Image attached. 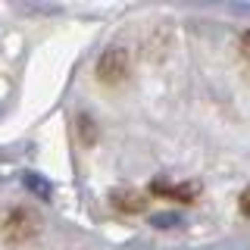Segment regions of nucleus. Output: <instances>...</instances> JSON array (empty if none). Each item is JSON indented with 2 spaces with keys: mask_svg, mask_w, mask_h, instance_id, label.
I'll list each match as a JSON object with an SVG mask.
<instances>
[{
  "mask_svg": "<svg viewBox=\"0 0 250 250\" xmlns=\"http://www.w3.org/2000/svg\"><path fill=\"white\" fill-rule=\"evenodd\" d=\"M0 234H3L6 244H25V241H31L38 234V219L31 216L25 207H16L3 216Z\"/></svg>",
  "mask_w": 250,
  "mask_h": 250,
  "instance_id": "obj_1",
  "label": "nucleus"
},
{
  "mask_svg": "<svg viewBox=\"0 0 250 250\" xmlns=\"http://www.w3.org/2000/svg\"><path fill=\"white\" fill-rule=\"evenodd\" d=\"M241 53L250 60V31H244V35H241Z\"/></svg>",
  "mask_w": 250,
  "mask_h": 250,
  "instance_id": "obj_8",
  "label": "nucleus"
},
{
  "mask_svg": "<svg viewBox=\"0 0 250 250\" xmlns=\"http://www.w3.org/2000/svg\"><path fill=\"white\" fill-rule=\"evenodd\" d=\"M25 185H28L35 194H38V197H44V200L50 197V188H47V182H41V178H38V175H31V172L25 175Z\"/></svg>",
  "mask_w": 250,
  "mask_h": 250,
  "instance_id": "obj_5",
  "label": "nucleus"
},
{
  "mask_svg": "<svg viewBox=\"0 0 250 250\" xmlns=\"http://www.w3.org/2000/svg\"><path fill=\"white\" fill-rule=\"evenodd\" d=\"M172 222H178V216H153L156 229H172Z\"/></svg>",
  "mask_w": 250,
  "mask_h": 250,
  "instance_id": "obj_7",
  "label": "nucleus"
},
{
  "mask_svg": "<svg viewBox=\"0 0 250 250\" xmlns=\"http://www.w3.org/2000/svg\"><path fill=\"white\" fill-rule=\"evenodd\" d=\"M200 182H163V178H156L150 185V194L156 197H166V200H178V203H194L200 197Z\"/></svg>",
  "mask_w": 250,
  "mask_h": 250,
  "instance_id": "obj_3",
  "label": "nucleus"
},
{
  "mask_svg": "<svg viewBox=\"0 0 250 250\" xmlns=\"http://www.w3.org/2000/svg\"><path fill=\"white\" fill-rule=\"evenodd\" d=\"M238 209H241V216H247L250 219V185L241 191V197H238Z\"/></svg>",
  "mask_w": 250,
  "mask_h": 250,
  "instance_id": "obj_6",
  "label": "nucleus"
},
{
  "mask_svg": "<svg viewBox=\"0 0 250 250\" xmlns=\"http://www.w3.org/2000/svg\"><path fill=\"white\" fill-rule=\"evenodd\" d=\"M128 53L122 50V47H109L104 50V57L97 62V78L104 84H122L125 78H128Z\"/></svg>",
  "mask_w": 250,
  "mask_h": 250,
  "instance_id": "obj_2",
  "label": "nucleus"
},
{
  "mask_svg": "<svg viewBox=\"0 0 250 250\" xmlns=\"http://www.w3.org/2000/svg\"><path fill=\"white\" fill-rule=\"evenodd\" d=\"M113 207L122 209V213H141V209H147V197L141 191H116L113 194Z\"/></svg>",
  "mask_w": 250,
  "mask_h": 250,
  "instance_id": "obj_4",
  "label": "nucleus"
}]
</instances>
